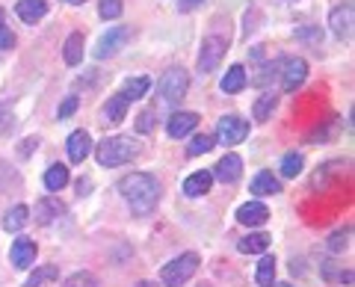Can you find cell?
I'll list each match as a JSON object with an SVG mask.
<instances>
[{"mask_svg": "<svg viewBox=\"0 0 355 287\" xmlns=\"http://www.w3.org/2000/svg\"><path fill=\"white\" fill-rule=\"evenodd\" d=\"M125 113H128V101L121 98L119 92L113 98H107V107H104V125H121L125 121Z\"/></svg>", "mask_w": 355, "mask_h": 287, "instance_id": "20", "label": "cell"}, {"mask_svg": "<svg viewBox=\"0 0 355 287\" xmlns=\"http://www.w3.org/2000/svg\"><path fill=\"white\" fill-rule=\"evenodd\" d=\"M237 249L243 252V255H263V252L270 249V234L258 231V234L243 237V240H237Z\"/></svg>", "mask_w": 355, "mask_h": 287, "instance_id": "21", "label": "cell"}, {"mask_svg": "<svg viewBox=\"0 0 355 287\" xmlns=\"http://www.w3.org/2000/svg\"><path fill=\"white\" fill-rule=\"evenodd\" d=\"M62 60L69 62V65H80L83 62V33H71V36L65 39Z\"/></svg>", "mask_w": 355, "mask_h": 287, "instance_id": "23", "label": "cell"}, {"mask_svg": "<svg viewBox=\"0 0 355 287\" xmlns=\"http://www.w3.org/2000/svg\"><path fill=\"white\" fill-rule=\"evenodd\" d=\"M62 3H71V6H80L83 0H62Z\"/></svg>", "mask_w": 355, "mask_h": 287, "instance_id": "41", "label": "cell"}, {"mask_svg": "<svg viewBox=\"0 0 355 287\" xmlns=\"http://www.w3.org/2000/svg\"><path fill=\"white\" fill-rule=\"evenodd\" d=\"M121 9H125L121 0H101V3H98V15H101L104 21H116L121 15Z\"/></svg>", "mask_w": 355, "mask_h": 287, "instance_id": "32", "label": "cell"}, {"mask_svg": "<svg viewBox=\"0 0 355 287\" xmlns=\"http://www.w3.org/2000/svg\"><path fill=\"white\" fill-rule=\"evenodd\" d=\"M279 71H282V62H266L263 69H261V74L254 77L252 83H254V86H266V83H270V77H275Z\"/></svg>", "mask_w": 355, "mask_h": 287, "instance_id": "34", "label": "cell"}, {"mask_svg": "<svg viewBox=\"0 0 355 287\" xmlns=\"http://www.w3.org/2000/svg\"><path fill=\"white\" fill-rule=\"evenodd\" d=\"M352 21H355V9L352 3H340L338 9H331L329 15V27L338 39H349L352 36Z\"/></svg>", "mask_w": 355, "mask_h": 287, "instance_id": "9", "label": "cell"}, {"mask_svg": "<svg viewBox=\"0 0 355 287\" xmlns=\"http://www.w3.org/2000/svg\"><path fill=\"white\" fill-rule=\"evenodd\" d=\"M225 51H228V36H219V33H210V36H205L202 39V51H198V60H196L198 71H202V74L216 71L222 57H225Z\"/></svg>", "mask_w": 355, "mask_h": 287, "instance_id": "4", "label": "cell"}, {"mask_svg": "<svg viewBox=\"0 0 355 287\" xmlns=\"http://www.w3.org/2000/svg\"><path fill=\"white\" fill-rule=\"evenodd\" d=\"M33 146H39V142H36V139H24V148H21V154H30Z\"/></svg>", "mask_w": 355, "mask_h": 287, "instance_id": "39", "label": "cell"}, {"mask_svg": "<svg viewBox=\"0 0 355 287\" xmlns=\"http://www.w3.org/2000/svg\"><path fill=\"white\" fill-rule=\"evenodd\" d=\"M196 270H198V255L196 252H184V255H178L175 261H169L160 270V281L166 287H181V284H187L193 279Z\"/></svg>", "mask_w": 355, "mask_h": 287, "instance_id": "3", "label": "cell"}, {"mask_svg": "<svg viewBox=\"0 0 355 287\" xmlns=\"http://www.w3.org/2000/svg\"><path fill=\"white\" fill-rule=\"evenodd\" d=\"M65 148H69V160L71 163H83L89 157V151H92V137H89V130H74L65 142Z\"/></svg>", "mask_w": 355, "mask_h": 287, "instance_id": "14", "label": "cell"}, {"mask_svg": "<svg viewBox=\"0 0 355 287\" xmlns=\"http://www.w3.org/2000/svg\"><path fill=\"white\" fill-rule=\"evenodd\" d=\"M65 214V205L60 202L57 195H44L36 202V223L39 225H51V223H57V219Z\"/></svg>", "mask_w": 355, "mask_h": 287, "instance_id": "11", "label": "cell"}, {"mask_svg": "<svg viewBox=\"0 0 355 287\" xmlns=\"http://www.w3.org/2000/svg\"><path fill=\"white\" fill-rule=\"evenodd\" d=\"M3 18H6V12H3V9H0V27H3Z\"/></svg>", "mask_w": 355, "mask_h": 287, "instance_id": "42", "label": "cell"}, {"mask_svg": "<svg viewBox=\"0 0 355 287\" xmlns=\"http://www.w3.org/2000/svg\"><path fill=\"white\" fill-rule=\"evenodd\" d=\"M30 223V207L27 205H15L12 211H6V216H3V228L6 231H21Z\"/></svg>", "mask_w": 355, "mask_h": 287, "instance_id": "25", "label": "cell"}, {"mask_svg": "<svg viewBox=\"0 0 355 287\" xmlns=\"http://www.w3.org/2000/svg\"><path fill=\"white\" fill-rule=\"evenodd\" d=\"M9 258H12V267L15 270L33 267V261H36V243H33L30 237H18L12 243V252H9Z\"/></svg>", "mask_w": 355, "mask_h": 287, "instance_id": "12", "label": "cell"}, {"mask_svg": "<svg viewBox=\"0 0 355 287\" xmlns=\"http://www.w3.org/2000/svg\"><path fill=\"white\" fill-rule=\"evenodd\" d=\"M62 287H98V281H95V275H92V272L80 270V272L69 275V279L62 281Z\"/></svg>", "mask_w": 355, "mask_h": 287, "instance_id": "33", "label": "cell"}, {"mask_svg": "<svg viewBox=\"0 0 355 287\" xmlns=\"http://www.w3.org/2000/svg\"><path fill=\"white\" fill-rule=\"evenodd\" d=\"M249 137V121H243L240 116H222L216 121V139L219 146H237Z\"/></svg>", "mask_w": 355, "mask_h": 287, "instance_id": "6", "label": "cell"}, {"mask_svg": "<svg viewBox=\"0 0 355 287\" xmlns=\"http://www.w3.org/2000/svg\"><path fill=\"white\" fill-rule=\"evenodd\" d=\"M252 193L254 195H275V193H282V184L272 172H258L252 178Z\"/></svg>", "mask_w": 355, "mask_h": 287, "instance_id": "22", "label": "cell"}, {"mask_svg": "<svg viewBox=\"0 0 355 287\" xmlns=\"http://www.w3.org/2000/svg\"><path fill=\"white\" fill-rule=\"evenodd\" d=\"M210 148H214V137L198 134V137L190 139V146H187V154H190V157H198V154H207Z\"/></svg>", "mask_w": 355, "mask_h": 287, "instance_id": "31", "label": "cell"}, {"mask_svg": "<svg viewBox=\"0 0 355 287\" xmlns=\"http://www.w3.org/2000/svg\"><path fill=\"white\" fill-rule=\"evenodd\" d=\"M266 219H270V211H266V205L263 202H246L237 211V223L240 225H249V228H258L263 225Z\"/></svg>", "mask_w": 355, "mask_h": 287, "instance_id": "15", "label": "cell"}, {"mask_svg": "<svg viewBox=\"0 0 355 287\" xmlns=\"http://www.w3.org/2000/svg\"><path fill=\"white\" fill-rule=\"evenodd\" d=\"M65 184H69V169H65L62 163H53V166L44 172V186H48L51 193H60Z\"/></svg>", "mask_w": 355, "mask_h": 287, "instance_id": "26", "label": "cell"}, {"mask_svg": "<svg viewBox=\"0 0 355 287\" xmlns=\"http://www.w3.org/2000/svg\"><path fill=\"white\" fill-rule=\"evenodd\" d=\"M130 42V27H110L95 45V57L98 60H107V57H116V53L125 48Z\"/></svg>", "mask_w": 355, "mask_h": 287, "instance_id": "7", "label": "cell"}, {"mask_svg": "<svg viewBox=\"0 0 355 287\" xmlns=\"http://www.w3.org/2000/svg\"><path fill=\"white\" fill-rule=\"evenodd\" d=\"M151 119H154V110H146V113L137 116V130L139 134H148L151 130Z\"/></svg>", "mask_w": 355, "mask_h": 287, "instance_id": "36", "label": "cell"}, {"mask_svg": "<svg viewBox=\"0 0 355 287\" xmlns=\"http://www.w3.org/2000/svg\"><path fill=\"white\" fill-rule=\"evenodd\" d=\"M15 12L24 24H36V21H42L44 15H48V3H44V0H18Z\"/></svg>", "mask_w": 355, "mask_h": 287, "instance_id": "16", "label": "cell"}, {"mask_svg": "<svg viewBox=\"0 0 355 287\" xmlns=\"http://www.w3.org/2000/svg\"><path fill=\"white\" fill-rule=\"evenodd\" d=\"M86 190H89V181H77V193L86 195Z\"/></svg>", "mask_w": 355, "mask_h": 287, "instance_id": "40", "label": "cell"}, {"mask_svg": "<svg viewBox=\"0 0 355 287\" xmlns=\"http://www.w3.org/2000/svg\"><path fill=\"white\" fill-rule=\"evenodd\" d=\"M279 107V95L275 92H263L258 101H254V107H252V116H254V121H266L272 116V110Z\"/></svg>", "mask_w": 355, "mask_h": 287, "instance_id": "24", "label": "cell"}, {"mask_svg": "<svg viewBox=\"0 0 355 287\" xmlns=\"http://www.w3.org/2000/svg\"><path fill=\"white\" fill-rule=\"evenodd\" d=\"M272 281H275V258L263 255L261 263H258V284L261 287H272Z\"/></svg>", "mask_w": 355, "mask_h": 287, "instance_id": "29", "label": "cell"}, {"mask_svg": "<svg viewBox=\"0 0 355 287\" xmlns=\"http://www.w3.org/2000/svg\"><path fill=\"white\" fill-rule=\"evenodd\" d=\"M282 175L284 178H296L299 172H302V154H296V151H287L284 157H282Z\"/></svg>", "mask_w": 355, "mask_h": 287, "instance_id": "28", "label": "cell"}, {"mask_svg": "<svg viewBox=\"0 0 355 287\" xmlns=\"http://www.w3.org/2000/svg\"><path fill=\"white\" fill-rule=\"evenodd\" d=\"M275 287H293V284H275Z\"/></svg>", "mask_w": 355, "mask_h": 287, "instance_id": "43", "label": "cell"}, {"mask_svg": "<svg viewBox=\"0 0 355 287\" xmlns=\"http://www.w3.org/2000/svg\"><path fill=\"white\" fill-rule=\"evenodd\" d=\"M119 193L137 216H148L160 202V181L146 172H130L119 181Z\"/></svg>", "mask_w": 355, "mask_h": 287, "instance_id": "1", "label": "cell"}, {"mask_svg": "<svg viewBox=\"0 0 355 287\" xmlns=\"http://www.w3.org/2000/svg\"><path fill=\"white\" fill-rule=\"evenodd\" d=\"M243 86H246V69H243V65H231V69L225 71V77H222L219 89L225 95H237Z\"/></svg>", "mask_w": 355, "mask_h": 287, "instance_id": "18", "label": "cell"}, {"mask_svg": "<svg viewBox=\"0 0 355 287\" xmlns=\"http://www.w3.org/2000/svg\"><path fill=\"white\" fill-rule=\"evenodd\" d=\"M282 89L284 92H296L299 86L305 83V77H308V62L302 57H291V60H284L282 62Z\"/></svg>", "mask_w": 355, "mask_h": 287, "instance_id": "8", "label": "cell"}, {"mask_svg": "<svg viewBox=\"0 0 355 287\" xmlns=\"http://www.w3.org/2000/svg\"><path fill=\"white\" fill-rule=\"evenodd\" d=\"M196 125H198V113H190V110L172 113L169 121H166V134H169L172 139H181V137L190 134V130H196Z\"/></svg>", "mask_w": 355, "mask_h": 287, "instance_id": "10", "label": "cell"}, {"mask_svg": "<svg viewBox=\"0 0 355 287\" xmlns=\"http://www.w3.org/2000/svg\"><path fill=\"white\" fill-rule=\"evenodd\" d=\"M151 89V77H128L125 80V86H121V98L130 104V101H139L142 95H146Z\"/></svg>", "mask_w": 355, "mask_h": 287, "instance_id": "19", "label": "cell"}, {"mask_svg": "<svg viewBox=\"0 0 355 287\" xmlns=\"http://www.w3.org/2000/svg\"><path fill=\"white\" fill-rule=\"evenodd\" d=\"M95 154H98V163L107 169L125 166V163L139 157V142L130 139V137H107L104 142H98Z\"/></svg>", "mask_w": 355, "mask_h": 287, "instance_id": "2", "label": "cell"}, {"mask_svg": "<svg viewBox=\"0 0 355 287\" xmlns=\"http://www.w3.org/2000/svg\"><path fill=\"white\" fill-rule=\"evenodd\" d=\"M74 110H77V98H74V95H69V98H65V101L60 104V119H69V116L74 113Z\"/></svg>", "mask_w": 355, "mask_h": 287, "instance_id": "37", "label": "cell"}, {"mask_svg": "<svg viewBox=\"0 0 355 287\" xmlns=\"http://www.w3.org/2000/svg\"><path fill=\"white\" fill-rule=\"evenodd\" d=\"M214 178H219L222 184H234L240 175H243V160L240 154H225L219 163H216V172H210Z\"/></svg>", "mask_w": 355, "mask_h": 287, "instance_id": "13", "label": "cell"}, {"mask_svg": "<svg viewBox=\"0 0 355 287\" xmlns=\"http://www.w3.org/2000/svg\"><path fill=\"white\" fill-rule=\"evenodd\" d=\"M187 89H190V74H187L184 69H169L160 77V83H157V92H160V98L166 104L184 101Z\"/></svg>", "mask_w": 355, "mask_h": 287, "instance_id": "5", "label": "cell"}, {"mask_svg": "<svg viewBox=\"0 0 355 287\" xmlns=\"http://www.w3.org/2000/svg\"><path fill=\"white\" fill-rule=\"evenodd\" d=\"M57 279H60V270L53 267V263H48V267H39L36 272H33L24 287H42V284H48V281H57Z\"/></svg>", "mask_w": 355, "mask_h": 287, "instance_id": "27", "label": "cell"}, {"mask_svg": "<svg viewBox=\"0 0 355 287\" xmlns=\"http://www.w3.org/2000/svg\"><path fill=\"white\" fill-rule=\"evenodd\" d=\"M210 184H214V175H210L207 169H202V172H193L190 178L184 181V193L190 195V198H198V195L210 193Z\"/></svg>", "mask_w": 355, "mask_h": 287, "instance_id": "17", "label": "cell"}, {"mask_svg": "<svg viewBox=\"0 0 355 287\" xmlns=\"http://www.w3.org/2000/svg\"><path fill=\"white\" fill-rule=\"evenodd\" d=\"M15 48V33L9 27H0V51H12Z\"/></svg>", "mask_w": 355, "mask_h": 287, "instance_id": "35", "label": "cell"}, {"mask_svg": "<svg viewBox=\"0 0 355 287\" xmlns=\"http://www.w3.org/2000/svg\"><path fill=\"white\" fill-rule=\"evenodd\" d=\"M329 252L331 255H340V252H347L349 249V228H338V231H331V237H329Z\"/></svg>", "mask_w": 355, "mask_h": 287, "instance_id": "30", "label": "cell"}, {"mask_svg": "<svg viewBox=\"0 0 355 287\" xmlns=\"http://www.w3.org/2000/svg\"><path fill=\"white\" fill-rule=\"evenodd\" d=\"M198 3H202V0H178V9H181V12H190V9H196Z\"/></svg>", "mask_w": 355, "mask_h": 287, "instance_id": "38", "label": "cell"}]
</instances>
